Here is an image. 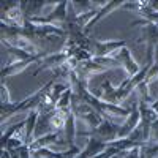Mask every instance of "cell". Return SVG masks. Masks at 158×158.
Returning <instances> with one entry per match:
<instances>
[{
    "label": "cell",
    "instance_id": "cell-1",
    "mask_svg": "<svg viewBox=\"0 0 158 158\" xmlns=\"http://www.w3.org/2000/svg\"><path fill=\"white\" fill-rule=\"evenodd\" d=\"M62 122H63V115H60V117H54V118H52V123H54L56 127L62 125Z\"/></svg>",
    "mask_w": 158,
    "mask_h": 158
}]
</instances>
